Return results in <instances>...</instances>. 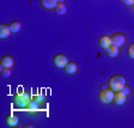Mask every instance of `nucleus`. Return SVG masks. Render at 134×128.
Wrapping results in <instances>:
<instances>
[{
    "mask_svg": "<svg viewBox=\"0 0 134 128\" xmlns=\"http://www.w3.org/2000/svg\"><path fill=\"white\" fill-rule=\"evenodd\" d=\"M41 6L47 11H52V10H55L56 5H58V0H40Z\"/></svg>",
    "mask_w": 134,
    "mask_h": 128,
    "instance_id": "nucleus-9",
    "label": "nucleus"
},
{
    "mask_svg": "<svg viewBox=\"0 0 134 128\" xmlns=\"http://www.w3.org/2000/svg\"><path fill=\"white\" fill-rule=\"evenodd\" d=\"M127 96L123 93L122 91H116L115 92V96H114V103L116 105H123V104L127 102Z\"/></svg>",
    "mask_w": 134,
    "mask_h": 128,
    "instance_id": "nucleus-8",
    "label": "nucleus"
},
{
    "mask_svg": "<svg viewBox=\"0 0 134 128\" xmlns=\"http://www.w3.org/2000/svg\"><path fill=\"white\" fill-rule=\"evenodd\" d=\"M105 52L110 58H117L119 54H120V48L116 47V46H114V44H111L109 48H107Z\"/></svg>",
    "mask_w": 134,
    "mask_h": 128,
    "instance_id": "nucleus-14",
    "label": "nucleus"
},
{
    "mask_svg": "<svg viewBox=\"0 0 134 128\" xmlns=\"http://www.w3.org/2000/svg\"><path fill=\"white\" fill-rule=\"evenodd\" d=\"M98 44H99L100 47L105 50L107 48H109L110 46L113 44V43H111V37L108 36V35H102V36L98 38Z\"/></svg>",
    "mask_w": 134,
    "mask_h": 128,
    "instance_id": "nucleus-11",
    "label": "nucleus"
},
{
    "mask_svg": "<svg viewBox=\"0 0 134 128\" xmlns=\"http://www.w3.org/2000/svg\"><path fill=\"white\" fill-rule=\"evenodd\" d=\"M111 43L114 46H116V47L121 48L123 47V46L126 44V42H127V36H126V34L121 32V31H117V32H114L111 35Z\"/></svg>",
    "mask_w": 134,
    "mask_h": 128,
    "instance_id": "nucleus-4",
    "label": "nucleus"
},
{
    "mask_svg": "<svg viewBox=\"0 0 134 128\" xmlns=\"http://www.w3.org/2000/svg\"><path fill=\"white\" fill-rule=\"evenodd\" d=\"M126 84H127L126 77L122 74H113L111 77L108 79V86L115 92L121 91Z\"/></svg>",
    "mask_w": 134,
    "mask_h": 128,
    "instance_id": "nucleus-2",
    "label": "nucleus"
},
{
    "mask_svg": "<svg viewBox=\"0 0 134 128\" xmlns=\"http://www.w3.org/2000/svg\"><path fill=\"white\" fill-rule=\"evenodd\" d=\"M18 122H19V119H18V116H16V115L8 114L7 116H6V123H7L8 127H16V126L18 125Z\"/></svg>",
    "mask_w": 134,
    "mask_h": 128,
    "instance_id": "nucleus-13",
    "label": "nucleus"
},
{
    "mask_svg": "<svg viewBox=\"0 0 134 128\" xmlns=\"http://www.w3.org/2000/svg\"><path fill=\"white\" fill-rule=\"evenodd\" d=\"M127 54H128L129 58L134 60V42L128 46V48H127Z\"/></svg>",
    "mask_w": 134,
    "mask_h": 128,
    "instance_id": "nucleus-18",
    "label": "nucleus"
},
{
    "mask_svg": "<svg viewBox=\"0 0 134 128\" xmlns=\"http://www.w3.org/2000/svg\"><path fill=\"white\" fill-rule=\"evenodd\" d=\"M12 34L11 29H10V25L8 24H0V38L1 40H6L10 35Z\"/></svg>",
    "mask_w": 134,
    "mask_h": 128,
    "instance_id": "nucleus-12",
    "label": "nucleus"
},
{
    "mask_svg": "<svg viewBox=\"0 0 134 128\" xmlns=\"http://www.w3.org/2000/svg\"><path fill=\"white\" fill-rule=\"evenodd\" d=\"M58 1H60V3H65V0H58Z\"/></svg>",
    "mask_w": 134,
    "mask_h": 128,
    "instance_id": "nucleus-22",
    "label": "nucleus"
},
{
    "mask_svg": "<svg viewBox=\"0 0 134 128\" xmlns=\"http://www.w3.org/2000/svg\"><path fill=\"white\" fill-rule=\"evenodd\" d=\"M121 91H122L123 93L127 96V97H129V96L132 95V89H131V86H128V85H127V84H126L125 86L122 87V90H121Z\"/></svg>",
    "mask_w": 134,
    "mask_h": 128,
    "instance_id": "nucleus-19",
    "label": "nucleus"
},
{
    "mask_svg": "<svg viewBox=\"0 0 134 128\" xmlns=\"http://www.w3.org/2000/svg\"><path fill=\"white\" fill-rule=\"evenodd\" d=\"M0 73H1V77H4V78H8V77H11V74H12V68H6V67H1V70H0Z\"/></svg>",
    "mask_w": 134,
    "mask_h": 128,
    "instance_id": "nucleus-17",
    "label": "nucleus"
},
{
    "mask_svg": "<svg viewBox=\"0 0 134 128\" xmlns=\"http://www.w3.org/2000/svg\"><path fill=\"white\" fill-rule=\"evenodd\" d=\"M43 105H44V98H43V96L42 95L35 96V97H32L30 104H29L28 110H30V112H37Z\"/></svg>",
    "mask_w": 134,
    "mask_h": 128,
    "instance_id": "nucleus-5",
    "label": "nucleus"
},
{
    "mask_svg": "<svg viewBox=\"0 0 134 128\" xmlns=\"http://www.w3.org/2000/svg\"><path fill=\"white\" fill-rule=\"evenodd\" d=\"M114 96H115V91H113L109 86L102 85L99 92H98V98L103 104H110L114 102Z\"/></svg>",
    "mask_w": 134,
    "mask_h": 128,
    "instance_id": "nucleus-3",
    "label": "nucleus"
},
{
    "mask_svg": "<svg viewBox=\"0 0 134 128\" xmlns=\"http://www.w3.org/2000/svg\"><path fill=\"white\" fill-rule=\"evenodd\" d=\"M8 25H10V29H11L12 34H17V32H19V31L22 30V28H23L22 23H20L19 20H12V22L10 23Z\"/></svg>",
    "mask_w": 134,
    "mask_h": 128,
    "instance_id": "nucleus-15",
    "label": "nucleus"
},
{
    "mask_svg": "<svg viewBox=\"0 0 134 128\" xmlns=\"http://www.w3.org/2000/svg\"><path fill=\"white\" fill-rule=\"evenodd\" d=\"M29 127H30V128H32L34 126L31 125V123H28V125H25V126H24V128H29Z\"/></svg>",
    "mask_w": 134,
    "mask_h": 128,
    "instance_id": "nucleus-21",
    "label": "nucleus"
},
{
    "mask_svg": "<svg viewBox=\"0 0 134 128\" xmlns=\"http://www.w3.org/2000/svg\"><path fill=\"white\" fill-rule=\"evenodd\" d=\"M125 5H128V6H133L134 5V0H121Z\"/></svg>",
    "mask_w": 134,
    "mask_h": 128,
    "instance_id": "nucleus-20",
    "label": "nucleus"
},
{
    "mask_svg": "<svg viewBox=\"0 0 134 128\" xmlns=\"http://www.w3.org/2000/svg\"><path fill=\"white\" fill-rule=\"evenodd\" d=\"M133 12H134V5H133Z\"/></svg>",
    "mask_w": 134,
    "mask_h": 128,
    "instance_id": "nucleus-23",
    "label": "nucleus"
},
{
    "mask_svg": "<svg viewBox=\"0 0 134 128\" xmlns=\"http://www.w3.org/2000/svg\"><path fill=\"white\" fill-rule=\"evenodd\" d=\"M65 72L67 73V74H74V73L78 72L79 70V65L77 64L75 61H68L67 62V65L65 66Z\"/></svg>",
    "mask_w": 134,
    "mask_h": 128,
    "instance_id": "nucleus-10",
    "label": "nucleus"
},
{
    "mask_svg": "<svg viewBox=\"0 0 134 128\" xmlns=\"http://www.w3.org/2000/svg\"><path fill=\"white\" fill-rule=\"evenodd\" d=\"M31 99V95L29 93L28 91H22V92H18L16 96H14V99H13V103L17 108L19 109H28L29 104H30Z\"/></svg>",
    "mask_w": 134,
    "mask_h": 128,
    "instance_id": "nucleus-1",
    "label": "nucleus"
},
{
    "mask_svg": "<svg viewBox=\"0 0 134 128\" xmlns=\"http://www.w3.org/2000/svg\"><path fill=\"white\" fill-rule=\"evenodd\" d=\"M54 11H55L59 16H64V14L67 13V5L65 3H60V1H59Z\"/></svg>",
    "mask_w": 134,
    "mask_h": 128,
    "instance_id": "nucleus-16",
    "label": "nucleus"
},
{
    "mask_svg": "<svg viewBox=\"0 0 134 128\" xmlns=\"http://www.w3.org/2000/svg\"><path fill=\"white\" fill-rule=\"evenodd\" d=\"M68 61H70V60H68V56H67L66 54H62V53L55 54L53 58V62L58 68H65V66L67 65Z\"/></svg>",
    "mask_w": 134,
    "mask_h": 128,
    "instance_id": "nucleus-6",
    "label": "nucleus"
},
{
    "mask_svg": "<svg viewBox=\"0 0 134 128\" xmlns=\"http://www.w3.org/2000/svg\"><path fill=\"white\" fill-rule=\"evenodd\" d=\"M0 66L6 68H13L14 66V58L11 54H4L0 59Z\"/></svg>",
    "mask_w": 134,
    "mask_h": 128,
    "instance_id": "nucleus-7",
    "label": "nucleus"
}]
</instances>
